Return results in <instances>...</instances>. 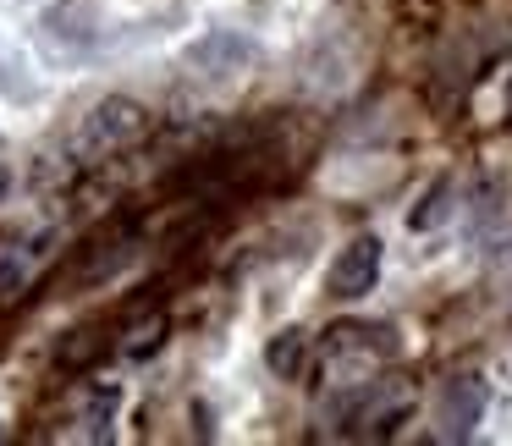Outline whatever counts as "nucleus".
Returning <instances> with one entry per match:
<instances>
[{"label": "nucleus", "instance_id": "1", "mask_svg": "<svg viewBox=\"0 0 512 446\" xmlns=\"http://www.w3.org/2000/svg\"><path fill=\"white\" fill-rule=\"evenodd\" d=\"M144 133H149V111L138 100H122V94L100 100L89 116H83V149H94V155L127 149V144H138Z\"/></svg>", "mask_w": 512, "mask_h": 446}, {"label": "nucleus", "instance_id": "2", "mask_svg": "<svg viewBox=\"0 0 512 446\" xmlns=\"http://www.w3.org/2000/svg\"><path fill=\"white\" fill-rule=\"evenodd\" d=\"M479 419H485V380L479 375L446 380L441 397H435V435L441 441H468Z\"/></svg>", "mask_w": 512, "mask_h": 446}, {"label": "nucleus", "instance_id": "3", "mask_svg": "<svg viewBox=\"0 0 512 446\" xmlns=\"http://www.w3.org/2000/svg\"><path fill=\"white\" fill-rule=\"evenodd\" d=\"M380 281V237H353L331 265V292L336 298H364Z\"/></svg>", "mask_w": 512, "mask_h": 446}, {"label": "nucleus", "instance_id": "4", "mask_svg": "<svg viewBox=\"0 0 512 446\" xmlns=\"http://www.w3.org/2000/svg\"><path fill=\"white\" fill-rule=\"evenodd\" d=\"M188 61H193V67H204V72H237V67L254 61V45L237 39V34H210V39H199V45L188 50Z\"/></svg>", "mask_w": 512, "mask_h": 446}, {"label": "nucleus", "instance_id": "5", "mask_svg": "<svg viewBox=\"0 0 512 446\" xmlns=\"http://www.w3.org/2000/svg\"><path fill=\"white\" fill-rule=\"evenodd\" d=\"M265 364L276 369L281 380H292V375H298V369H303V331H276V336H270Z\"/></svg>", "mask_w": 512, "mask_h": 446}, {"label": "nucleus", "instance_id": "6", "mask_svg": "<svg viewBox=\"0 0 512 446\" xmlns=\"http://www.w3.org/2000/svg\"><path fill=\"white\" fill-rule=\"evenodd\" d=\"M100 347H105V336L94 331V325H83V331H72L67 342L56 347V364H61V369H83L94 353H100Z\"/></svg>", "mask_w": 512, "mask_h": 446}, {"label": "nucleus", "instance_id": "7", "mask_svg": "<svg viewBox=\"0 0 512 446\" xmlns=\"http://www.w3.org/2000/svg\"><path fill=\"white\" fill-rule=\"evenodd\" d=\"M116 402H122V391H100V397L89 402V435H94V441H105V435H111V413H116Z\"/></svg>", "mask_w": 512, "mask_h": 446}, {"label": "nucleus", "instance_id": "8", "mask_svg": "<svg viewBox=\"0 0 512 446\" xmlns=\"http://www.w3.org/2000/svg\"><path fill=\"white\" fill-rule=\"evenodd\" d=\"M28 281V259L17 248H0V292H23Z\"/></svg>", "mask_w": 512, "mask_h": 446}, {"label": "nucleus", "instance_id": "9", "mask_svg": "<svg viewBox=\"0 0 512 446\" xmlns=\"http://www.w3.org/2000/svg\"><path fill=\"white\" fill-rule=\"evenodd\" d=\"M160 336H166V320H149V325H138V331H133V342H127V353H133V358L155 353V347H160Z\"/></svg>", "mask_w": 512, "mask_h": 446}, {"label": "nucleus", "instance_id": "10", "mask_svg": "<svg viewBox=\"0 0 512 446\" xmlns=\"http://www.w3.org/2000/svg\"><path fill=\"white\" fill-rule=\"evenodd\" d=\"M6 188H12V171L0 166V199H6Z\"/></svg>", "mask_w": 512, "mask_h": 446}, {"label": "nucleus", "instance_id": "11", "mask_svg": "<svg viewBox=\"0 0 512 446\" xmlns=\"http://www.w3.org/2000/svg\"><path fill=\"white\" fill-rule=\"evenodd\" d=\"M0 435H6V424H0Z\"/></svg>", "mask_w": 512, "mask_h": 446}]
</instances>
